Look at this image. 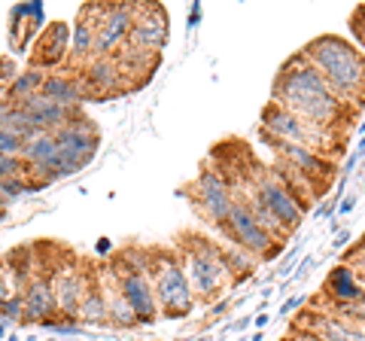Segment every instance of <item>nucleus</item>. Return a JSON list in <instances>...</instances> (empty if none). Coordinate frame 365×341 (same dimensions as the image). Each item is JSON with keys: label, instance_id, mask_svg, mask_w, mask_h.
Returning a JSON list of instances; mask_svg holds the SVG:
<instances>
[{"label": "nucleus", "instance_id": "nucleus-1", "mask_svg": "<svg viewBox=\"0 0 365 341\" xmlns=\"http://www.w3.org/2000/svg\"><path fill=\"white\" fill-rule=\"evenodd\" d=\"M271 104H277L280 110L292 113V116L319 125V128L338 131V134H347V128L353 125V116H356V107L341 101L332 92V86L314 71L311 61L302 52L287 58V64L277 71Z\"/></svg>", "mask_w": 365, "mask_h": 341}, {"label": "nucleus", "instance_id": "nucleus-2", "mask_svg": "<svg viewBox=\"0 0 365 341\" xmlns=\"http://www.w3.org/2000/svg\"><path fill=\"white\" fill-rule=\"evenodd\" d=\"M302 55L311 67L332 86V92L350 107L365 104V49L338 34L314 37Z\"/></svg>", "mask_w": 365, "mask_h": 341}, {"label": "nucleus", "instance_id": "nucleus-3", "mask_svg": "<svg viewBox=\"0 0 365 341\" xmlns=\"http://www.w3.org/2000/svg\"><path fill=\"white\" fill-rule=\"evenodd\" d=\"M262 141H277V143H289V146H304V150H314L326 158H335L344 153L347 134L319 128V125H311L292 113L280 110L277 104H268L262 110Z\"/></svg>", "mask_w": 365, "mask_h": 341}, {"label": "nucleus", "instance_id": "nucleus-4", "mask_svg": "<svg viewBox=\"0 0 365 341\" xmlns=\"http://www.w3.org/2000/svg\"><path fill=\"white\" fill-rule=\"evenodd\" d=\"M180 259H182V271H186V280L192 292H195V299L210 302L213 295H220L225 287L235 283V275L225 263L220 244H210L204 238H192L189 244L180 247Z\"/></svg>", "mask_w": 365, "mask_h": 341}, {"label": "nucleus", "instance_id": "nucleus-5", "mask_svg": "<svg viewBox=\"0 0 365 341\" xmlns=\"http://www.w3.org/2000/svg\"><path fill=\"white\" fill-rule=\"evenodd\" d=\"M150 278H153V287H155L158 311H162L165 317H182V314L192 311V305H195V292H192L189 280H186L180 253H174V250L153 253Z\"/></svg>", "mask_w": 365, "mask_h": 341}, {"label": "nucleus", "instance_id": "nucleus-6", "mask_svg": "<svg viewBox=\"0 0 365 341\" xmlns=\"http://www.w3.org/2000/svg\"><path fill=\"white\" fill-rule=\"evenodd\" d=\"M222 232L228 235V241H232L235 247H241L244 253L256 256L259 263L262 259H271L280 250V241L256 220V213L247 208V201L241 195H237L232 213H228V220L222 223Z\"/></svg>", "mask_w": 365, "mask_h": 341}, {"label": "nucleus", "instance_id": "nucleus-7", "mask_svg": "<svg viewBox=\"0 0 365 341\" xmlns=\"http://www.w3.org/2000/svg\"><path fill=\"white\" fill-rule=\"evenodd\" d=\"M55 138H58V162H55V170H52V180H61V177H71L76 174L83 165L91 162V156L98 150V131L95 125L73 116L67 125H61L58 131H55Z\"/></svg>", "mask_w": 365, "mask_h": 341}, {"label": "nucleus", "instance_id": "nucleus-8", "mask_svg": "<svg viewBox=\"0 0 365 341\" xmlns=\"http://www.w3.org/2000/svg\"><path fill=\"white\" fill-rule=\"evenodd\" d=\"M189 195H192L195 210L201 213L204 220H210L216 229H222V223L228 220V213H232L235 201H237L235 186L228 183L216 168H204L201 170V174L195 177V183L189 186Z\"/></svg>", "mask_w": 365, "mask_h": 341}, {"label": "nucleus", "instance_id": "nucleus-9", "mask_svg": "<svg viewBox=\"0 0 365 341\" xmlns=\"http://www.w3.org/2000/svg\"><path fill=\"white\" fill-rule=\"evenodd\" d=\"M137 9L140 4H104L98 16V31H95V58H113L134 28Z\"/></svg>", "mask_w": 365, "mask_h": 341}, {"label": "nucleus", "instance_id": "nucleus-10", "mask_svg": "<svg viewBox=\"0 0 365 341\" xmlns=\"http://www.w3.org/2000/svg\"><path fill=\"white\" fill-rule=\"evenodd\" d=\"M274 153V162L287 165L292 170H299L302 177H307L311 183L323 192L335 177V162L326 156H319L314 150H304V146H289V143H277V141H265Z\"/></svg>", "mask_w": 365, "mask_h": 341}, {"label": "nucleus", "instance_id": "nucleus-11", "mask_svg": "<svg viewBox=\"0 0 365 341\" xmlns=\"http://www.w3.org/2000/svg\"><path fill=\"white\" fill-rule=\"evenodd\" d=\"M165 43H168V13L158 4H140L134 28L128 34V46L162 55Z\"/></svg>", "mask_w": 365, "mask_h": 341}, {"label": "nucleus", "instance_id": "nucleus-12", "mask_svg": "<svg viewBox=\"0 0 365 341\" xmlns=\"http://www.w3.org/2000/svg\"><path fill=\"white\" fill-rule=\"evenodd\" d=\"M49 283H52L58 311L67 314L71 320H76V311H79V305H83L86 292L91 290V283H95V278L79 268H58L55 275H49Z\"/></svg>", "mask_w": 365, "mask_h": 341}, {"label": "nucleus", "instance_id": "nucleus-13", "mask_svg": "<svg viewBox=\"0 0 365 341\" xmlns=\"http://www.w3.org/2000/svg\"><path fill=\"white\" fill-rule=\"evenodd\" d=\"M76 73L86 86V95L107 98V95L128 92V86H125V79H122V71L116 64V55H113V58H91L83 71H76Z\"/></svg>", "mask_w": 365, "mask_h": 341}, {"label": "nucleus", "instance_id": "nucleus-14", "mask_svg": "<svg viewBox=\"0 0 365 341\" xmlns=\"http://www.w3.org/2000/svg\"><path fill=\"white\" fill-rule=\"evenodd\" d=\"M58 138L55 131H37L31 141H25L21 146V162H25L28 174H46L52 180V170H55V162H58Z\"/></svg>", "mask_w": 365, "mask_h": 341}, {"label": "nucleus", "instance_id": "nucleus-15", "mask_svg": "<svg viewBox=\"0 0 365 341\" xmlns=\"http://www.w3.org/2000/svg\"><path fill=\"white\" fill-rule=\"evenodd\" d=\"M323 295L329 299L326 308H338V305H350V302L365 299V290H362L356 271L341 263L335 271H329V280H326V287H323Z\"/></svg>", "mask_w": 365, "mask_h": 341}, {"label": "nucleus", "instance_id": "nucleus-16", "mask_svg": "<svg viewBox=\"0 0 365 341\" xmlns=\"http://www.w3.org/2000/svg\"><path fill=\"white\" fill-rule=\"evenodd\" d=\"M25 295V320H49L52 314H58V305H55V292L49 275H34L28 280V287L21 290Z\"/></svg>", "mask_w": 365, "mask_h": 341}, {"label": "nucleus", "instance_id": "nucleus-17", "mask_svg": "<svg viewBox=\"0 0 365 341\" xmlns=\"http://www.w3.org/2000/svg\"><path fill=\"white\" fill-rule=\"evenodd\" d=\"M40 95H46L61 107L76 110L79 101H86V86H83V79H79V73H46Z\"/></svg>", "mask_w": 365, "mask_h": 341}, {"label": "nucleus", "instance_id": "nucleus-18", "mask_svg": "<svg viewBox=\"0 0 365 341\" xmlns=\"http://www.w3.org/2000/svg\"><path fill=\"white\" fill-rule=\"evenodd\" d=\"M64 46H67V25L55 21V25H49V31L40 37V55L34 58L40 71H43V67L58 64L64 58Z\"/></svg>", "mask_w": 365, "mask_h": 341}, {"label": "nucleus", "instance_id": "nucleus-19", "mask_svg": "<svg viewBox=\"0 0 365 341\" xmlns=\"http://www.w3.org/2000/svg\"><path fill=\"white\" fill-rule=\"evenodd\" d=\"M43 83H46V73L40 71V67H31V71H25L21 76L13 79V86H9V101L21 104V101L40 95L43 92Z\"/></svg>", "mask_w": 365, "mask_h": 341}, {"label": "nucleus", "instance_id": "nucleus-20", "mask_svg": "<svg viewBox=\"0 0 365 341\" xmlns=\"http://www.w3.org/2000/svg\"><path fill=\"white\" fill-rule=\"evenodd\" d=\"M76 320H83V323H110L107 302H104V295H101L98 283H91V290L86 292V299H83V305H79V311H76Z\"/></svg>", "mask_w": 365, "mask_h": 341}, {"label": "nucleus", "instance_id": "nucleus-21", "mask_svg": "<svg viewBox=\"0 0 365 341\" xmlns=\"http://www.w3.org/2000/svg\"><path fill=\"white\" fill-rule=\"evenodd\" d=\"M28 189H31V183H28L25 177L4 180V183H0V201H13V198H21Z\"/></svg>", "mask_w": 365, "mask_h": 341}, {"label": "nucleus", "instance_id": "nucleus-22", "mask_svg": "<svg viewBox=\"0 0 365 341\" xmlns=\"http://www.w3.org/2000/svg\"><path fill=\"white\" fill-rule=\"evenodd\" d=\"M25 141H19L16 134H9L6 128H0V158H19Z\"/></svg>", "mask_w": 365, "mask_h": 341}, {"label": "nucleus", "instance_id": "nucleus-23", "mask_svg": "<svg viewBox=\"0 0 365 341\" xmlns=\"http://www.w3.org/2000/svg\"><path fill=\"white\" fill-rule=\"evenodd\" d=\"M0 314H6L9 320H25V295L13 292L4 305H0Z\"/></svg>", "mask_w": 365, "mask_h": 341}, {"label": "nucleus", "instance_id": "nucleus-24", "mask_svg": "<svg viewBox=\"0 0 365 341\" xmlns=\"http://www.w3.org/2000/svg\"><path fill=\"white\" fill-rule=\"evenodd\" d=\"M344 265H350L353 271H365V235L353 244V250L344 256Z\"/></svg>", "mask_w": 365, "mask_h": 341}, {"label": "nucleus", "instance_id": "nucleus-25", "mask_svg": "<svg viewBox=\"0 0 365 341\" xmlns=\"http://www.w3.org/2000/svg\"><path fill=\"white\" fill-rule=\"evenodd\" d=\"M350 25H353V31H356V40H359V46L365 49V6H359V9H356V16L350 19Z\"/></svg>", "mask_w": 365, "mask_h": 341}, {"label": "nucleus", "instance_id": "nucleus-26", "mask_svg": "<svg viewBox=\"0 0 365 341\" xmlns=\"http://www.w3.org/2000/svg\"><path fill=\"white\" fill-rule=\"evenodd\" d=\"M9 299V283H6V271H0V305Z\"/></svg>", "mask_w": 365, "mask_h": 341}]
</instances>
